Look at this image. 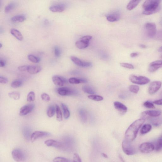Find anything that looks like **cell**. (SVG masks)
Listing matches in <instances>:
<instances>
[{"instance_id": "obj_42", "label": "cell", "mask_w": 162, "mask_h": 162, "mask_svg": "<svg viewBox=\"0 0 162 162\" xmlns=\"http://www.w3.org/2000/svg\"><path fill=\"white\" fill-rule=\"evenodd\" d=\"M120 65L121 67L128 69H134V66L131 64L126 63H121L120 64Z\"/></svg>"}, {"instance_id": "obj_38", "label": "cell", "mask_w": 162, "mask_h": 162, "mask_svg": "<svg viewBox=\"0 0 162 162\" xmlns=\"http://www.w3.org/2000/svg\"><path fill=\"white\" fill-rule=\"evenodd\" d=\"M88 97L90 99L97 101H101L103 99L102 97L99 95H91L88 96Z\"/></svg>"}, {"instance_id": "obj_2", "label": "cell", "mask_w": 162, "mask_h": 162, "mask_svg": "<svg viewBox=\"0 0 162 162\" xmlns=\"http://www.w3.org/2000/svg\"><path fill=\"white\" fill-rule=\"evenodd\" d=\"M161 2L159 0H147L143 4V14L150 15L159 10V5Z\"/></svg>"}, {"instance_id": "obj_56", "label": "cell", "mask_w": 162, "mask_h": 162, "mask_svg": "<svg viewBox=\"0 0 162 162\" xmlns=\"http://www.w3.org/2000/svg\"><path fill=\"white\" fill-rule=\"evenodd\" d=\"M120 159H121V160L123 161V162H124V160L123 159H122V158L121 157V156H120Z\"/></svg>"}, {"instance_id": "obj_36", "label": "cell", "mask_w": 162, "mask_h": 162, "mask_svg": "<svg viewBox=\"0 0 162 162\" xmlns=\"http://www.w3.org/2000/svg\"><path fill=\"white\" fill-rule=\"evenodd\" d=\"M15 4L14 3H11L8 4L5 8V12L8 13L12 11L15 8Z\"/></svg>"}, {"instance_id": "obj_29", "label": "cell", "mask_w": 162, "mask_h": 162, "mask_svg": "<svg viewBox=\"0 0 162 162\" xmlns=\"http://www.w3.org/2000/svg\"><path fill=\"white\" fill-rule=\"evenodd\" d=\"M56 109L57 120L58 121L61 122L63 120L62 114L59 106L58 105H56Z\"/></svg>"}, {"instance_id": "obj_6", "label": "cell", "mask_w": 162, "mask_h": 162, "mask_svg": "<svg viewBox=\"0 0 162 162\" xmlns=\"http://www.w3.org/2000/svg\"><path fill=\"white\" fill-rule=\"evenodd\" d=\"M12 155L14 159L18 162L24 161L25 159V156L23 152L19 149H15L12 151Z\"/></svg>"}, {"instance_id": "obj_4", "label": "cell", "mask_w": 162, "mask_h": 162, "mask_svg": "<svg viewBox=\"0 0 162 162\" xmlns=\"http://www.w3.org/2000/svg\"><path fill=\"white\" fill-rule=\"evenodd\" d=\"M130 81L133 83L140 85H144L148 83L150 80L147 77L143 76H137L132 75L129 77Z\"/></svg>"}, {"instance_id": "obj_28", "label": "cell", "mask_w": 162, "mask_h": 162, "mask_svg": "<svg viewBox=\"0 0 162 162\" xmlns=\"http://www.w3.org/2000/svg\"><path fill=\"white\" fill-rule=\"evenodd\" d=\"M26 17L23 15H16L11 18V21L13 22H22L25 20Z\"/></svg>"}, {"instance_id": "obj_20", "label": "cell", "mask_w": 162, "mask_h": 162, "mask_svg": "<svg viewBox=\"0 0 162 162\" xmlns=\"http://www.w3.org/2000/svg\"><path fill=\"white\" fill-rule=\"evenodd\" d=\"M11 33L16 39L20 41H22L23 39V36L21 33L18 30L15 29H12L10 31Z\"/></svg>"}, {"instance_id": "obj_41", "label": "cell", "mask_w": 162, "mask_h": 162, "mask_svg": "<svg viewBox=\"0 0 162 162\" xmlns=\"http://www.w3.org/2000/svg\"><path fill=\"white\" fill-rule=\"evenodd\" d=\"M143 105L145 107L149 109H154L155 106L153 103L150 101H147L143 103Z\"/></svg>"}, {"instance_id": "obj_50", "label": "cell", "mask_w": 162, "mask_h": 162, "mask_svg": "<svg viewBox=\"0 0 162 162\" xmlns=\"http://www.w3.org/2000/svg\"><path fill=\"white\" fill-rule=\"evenodd\" d=\"M153 103L158 105H162V99L155 100L153 102Z\"/></svg>"}, {"instance_id": "obj_10", "label": "cell", "mask_w": 162, "mask_h": 162, "mask_svg": "<svg viewBox=\"0 0 162 162\" xmlns=\"http://www.w3.org/2000/svg\"><path fill=\"white\" fill-rule=\"evenodd\" d=\"M161 82L160 81H155L151 82L149 86L148 92L150 94L153 95L160 88Z\"/></svg>"}, {"instance_id": "obj_35", "label": "cell", "mask_w": 162, "mask_h": 162, "mask_svg": "<svg viewBox=\"0 0 162 162\" xmlns=\"http://www.w3.org/2000/svg\"><path fill=\"white\" fill-rule=\"evenodd\" d=\"M53 162H70L68 159L62 157H58L55 158L53 160Z\"/></svg>"}, {"instance_id": "obj_55", "label": "cell", "mask_w": 162, "mask_h": 162, "mask_svg": "<svg viewBox=\"0 0 162 162\" xmlns=\"http://www.w3.org/2000/svg\"><path fill=\"white\" fill-rule=\"evenodd\" d=\"M158 51L160 52H162V46L159 48Z\"/></svg>"}, {"instance_id": "obj_46", "label": "cell", "mask_w": 162, "mask_h": 162, "mask_svg": "<svg viewBox=\"0 0 162 162\" xmlns=\"http://www.w3.org/2000/svg\"><path fill=\"white\" fill-rule=\"evenodd\" d=\"M73 162H82L81 159L80 157L77 154H74L73 156Z\"/></svg>"}, {"instance_id": "obj_34", "label": "cell", "mask_w": 162, "mask_h": 162, "mask_svg": "<svg viewBox=\"0 0 162 162\" xmlns=\"http://www.w3.org/2000/svg\"><path fill=\"white\" fill-rule=\"evenodd\" d=\"M29 60L34 63H39L40 61L39 58L32 55H29L28 57Z\"/></svg>"}, {"instance_id": "obj_15", "label": "cell", "mask_w": 162, "mask_h": 162, "mask_svg": "<svg viewBox=\"0 0 162 162\" xmlns=\"http://www.w3.org/2000/svg\"><path fill=\"white\" fill-rule=\"evenodd\" d=\"M115 109L122 115L125 114L127 111V107L122 103L116 101L114 103Z\"/></svg>"}, {"instance_id": "obj_54", "label": "cell", "mask_w": 162, "mask_h": 162, "mask_svg": "<svg viewBox=\"0 0 162 162\" xmlns=\"http://www.w3.org/2000/svg\"><path fill=\"white\" fill-rule=\"evenodd\" d=\"M140 47L142 48H145L146 47V46L143 44H141L140 45Z\"/></svg>"}, {"instance_id": "obj_31", "label": "cell", "mask_w": 162, "mask_h": 162, "mask_svg": "<svg viewBox=\"0 0 162 162\" xmlns=\"http://www.w3.org/2000/svg\"><path fill=\"white\" fill-rule=\"evenodd\" d=\"M79 113L82 121L85 122L87 120V115L86 111L83 109H81L79 110Z\"/></svg>"}, {"instance_id": "obj_39", "label": "cell", "mask_w": 162, "mask_h": 162, "mask_svg": "<svg viewBox=\"0 0 162 162\" xmlns=\"http://www.w3.org/2000/svg\"><path fill=\"white\" fill-rule=\"evenodd\" d=\"M35 95L34 92H30L27 96V101L29 102H31L34 101Z\"/></svg>"}, {"instance_id": "obj_48", "label": "cell", "mask_w": 162, "mask_h": 162, "mask_svg": "<svg viewBox=\"0 0 162 162\" xmlns=\"http://www.w3.org/2000/svg\"><path fill=\"white\" fill-rule=\"evenodd\" d=\"M29 65H23L20 66L18 68V70L20 71L24 72L27 71L28 69Z\"/></svg>"}, {"instance_id": "obj_47", "label": "cell", "mask_w": 162, "mask_h": 162, "mask_svg": "<svg viewBox=\"0 0 162 162\" xmlns=\"http://www.w3.org/2000/svg\"><path fill=\"white\" fill-rule=\"evenodd\" d=\"M92 39V36H85L81 38V40L89 43L90 40Z\"/></svg>"}, {"instance_id": "obj_7", "label": "cell", "mask_w": 162, "mask_h": 162, "mask_svg": "<svg viewBox=\"0 0 162 162\" xmlns=\"http://www.w3.org/2000/svg\"><path fill=\"white\" fill-rule=\"evenodd\" d=\"M147 34L150 37H154L156 33V25L153 23H147L145 25Z\"/></svg>"}, {"instance_id": "obj_8", "label": "cell", "mask_w": 162, "mask_h": 162, "mask_svg": "<svg viewBox=\"0 0 162 162\" xmlns=\"http://www.w3.org/2000/svg\"><path fill=\"white\" fill-rule=\"evenodd\" d=\"M162 112L159 110H150L143 112L142 114V119L145 120L148 118H155L159 116Z\"/></svg>"}, {"instance_id": "obj_30", "label": "cell", "mask_w": 162, "mask_h": 162, "mask_svg": "<svg viewBox=\"0 0 162 162\" xmlns=\"http://www.w3.org/2000/svg\"><path fill=\"white\" fill-rule=\"evenodd\" d=\"M82 89L85 92L88 94H94L95 93L92 87L89 86H83Z\"/></svg>"}, {"instance_id": "obj_13", "label": "cell", "mask_w": 162, "mask_h": 162, "mask_svg": "<svg viewBox=\"0 0 162 162\" xmlns=\"http://www.w3.org/2000/svg\"><path fill=\"white\" fill-rule=\"evenodd\" d=\"M50 135L49 133L46 132L35 131L32 134L31 136V141L32 142H34L39 138L48 136Z\"/></svg>"}, {"instance_id": "obj_17", "label": "cell", "mask_w": 162, "mask_h": 162, "mask_svg": "<svg viewBox=\"0 0 162 162\" xmlns=\"http://www.w3.org/2000/svg\"><path fill=\"white\" fill-rule=\"evenodd\" d=\"M42 70V67L40 66L29 65L27 71L31 74H35L40 72Z\"/></svg>"}, {"instance_id": "obj_3", "label": "cell", "mask_w": 162, "mask_h": 162, "mask_svg": "<svg viewBox=\"0 0 162 162\" xmlns=\"http://www.w3.org/2000/svg\"><path fill=\"white\" fill-rule=\"evenodd\" d=\"M122 148L123 151L127 155H134L136 152L135 148L132 145L131 142L126 139L123 142Z\"/></svg>"}, {"instance_id": "obj_19", "label": "cell", "mask_w": 162, "mask_h": 162, "mask_svg": "<svg viewBox=\"0 0 162 162\" xmlns=\"http://www.w3.org/2000/svg\"><path fill=\"white\" fill-rule=\"evenodd\" d=\"M147 119L154 126L157 127L162 124V118H148Z\"/></svg>"}, {"instance_id": "obj_40", "label": "cell", "mask_w": 162, "mask_h": 162, "mask_svg": "<svg viewBox=\"0 0 162 162\" xmlns=\"http://www.w3.org/2000/svg\"><path fill=\"white\" fill-rule=\"evenodd\" d=\"M129 90L131 92L137 94L139 90V87L137 85H131L129 87Z\"/></svg>"}, {"instance_id": "obj_14", "label": "cell", "mask_w": 162, "mask_h": 162, "mask_svg": "<svg viewBox=\"0 0 162 162\" xmlns=\"http://www.w3.org/2000/svg\"><path fill=\"white\" fill-rule=\"evenodd\" d=\"M161 67H162V61L161 60L156 61L150 64L148 71L150 72H154Z\"/></svg>"}, {"instance_id": "obj_26", "label": "cell", "mask_w": 162, "mask_h": 162, "mask_svg": "<svg viewBox=\"0 0 162 162\" xmlns=\"http://www.w3.org/2000/svg\"><path fill=\"white\" fill-rule=\"evenodd\" d=\"M152 129V126L149 124H146L142 127L140 131L142 134H145L149 132Z\"/></svg>"}, {"instance_id": "obj_16", "label": "cell", "mask_w": 162, "mask_h": 162, "mask_svg": "<svg viewBox=\"0 0 162 162\" xmlns=\"http://www.w3.org/2000/svg\"><path fill=\"white\" fill-rule=\"evenodd\" d=\"M65 9V5L62 4H58L52 6L49 8L50 11L54 13H62Z\"/></svg>"}, {"instance_id": "obj_51", "label": "cell", "mask_w": 162, "mask_h": 162, "mask_svg": "<svg viewBox=\"0 0 162 162\" xmlns=\"http://www.w3.org/2000/svg\"><path fill=\"white\" fill-rule=\"evenodd\" d=\"M6 64L5 61L3 60H0V67H4Z\"/></svg>"}, {"instance_id": "obj_22", "label": "cell", "mask_w": 162, "mask_h": 162, "mask_svg": "<svg viewBox=\"0 0 162 162\" xmlns=\"http://www.w3.org/2000/svg\"><path fill=\"white\" fill-rule=\"evenodd\" d=\"M69 82L73 84H77L87 82V80L84 79H77L75 78H70L69 80Z\"/></svg>"}, {"instance_id": "obj_9", "label": "cell", "mask_w": 162, "mask_h": 162, "mask_svg": "<svg viewBox=\"0 0 162 162\" xmlns=\"http://www.w3.org/2000/svg\"><path fill=\"white\" fill-rule=\"evenodd\" d=\"M154 149L153 144L150 142H144L139 147L140 151L144 153H148L153 151Z\"/></svg>"}, {"instance_id": "obj_37", "label": "cell", "mask_w": 162, "mask_h": 162, "mask_svg": "<svg viewBox=\"0 0 162 162\" xmlns=\"http://www.w3.org/2000/svg\"><path fill=\"white\" fill-rule=\"evenodd\" d=\"M22 84V82L20 80H16L12 82L11 87L13 88H17L20 87Z\"/></svg>"}, {"instance_id": "obj_45", "label": "cell", "mask_w": 162, "mask_h": 162, "mask_svg": "<svg viewBox=\"0 0 162 162\" xmlns=\"http://www.w3.org/2000/svg\"><path fill=\"white\" fill-rule=\"evenodd\" d=\"M41 97L42 99L45 101L48 102L50 99L49 95L46 93H42L41 95Z\"/></svg>"}, {"instance_id": "obj_21", "label": "cell", "mask_w": 162, "mask_h": 162, "mask_svg": "<svg viewBox=\"0 0 162 162\" xmlns=\"http://www.w3.org/2000/svg\"><path fill=\"white\" fill-rule=\"evenodd\" d=\"M89 43L80 40L77 41L75 45L79 49H82L87 48L89 45Z\"/></svg>"}, {"instance_id": "obj_43", "label": "cell", "mask_w": 162, "mask_h": 162, "mask_svg": "<svg viewBox=\"0 0 162 162\" xmlns=\"http://www.w3.org/2000/svg\"><path fill=\"white\" fill-rule=\"evenodd\" d=\"M107 20L110 22H115L118 20V18L114 15H109L106 17Z\"/></svg>"}, {"instance_id": "obj_12", "label": "cell", "mask_w": 162, "mask_h": 162, "mask_svg": "<svg viewBox=\"0 0 162 162\" xmlns=\"http://www.w3.org/2000/svg\"><path fill=\"white\" fill-rule=\"evenodd\" d=\"M52 80L54 84L59 87L64 86L67 82V80L65 78L59 75L53 76Z\"/></svg>"}, {"instance_id": "obj_53", "label": "cell", "mask_w": 162, "mask_h": 162, "mask_svg": "<svg viewBox=\"0 0 162 162\" xmlns=\"http://www.w3.org/2000/svg\"><path fill=\"white\" fill-rule=\"evenodd\" d=\"M102 156L104 158H108V156L105 154L104 153H102Z\"/></svg>"}, {"instance_id": "obj_11", "label": "cell", "mask_w": 162, "mask_h": 162, "mask_svg": "<svg viewBox=\"0 0 162 162\" xmlns=\"http://www.w3.org/2000/svg\"><path fill=\"white\" fill-rule=\"evenodd\" d=\"M35 105L33 104L25 105L20 109V116L26 115L31 113L34 109Z\"/></svg>"}, {"instance_id": "obj_24", "label": "cell", "mask_w": 162, "mask_h": 162, "mask_svg": "<svg viewBox=\"0 0 162 162\" xmlns=\"http://www.w3.org/2000/svg\"><path fill=\"white\" fill-rule=\"evenodd\" d=\"M62 106L63 111L64 118L67 120L69 118L70 116V113L67 106L64 103H62Z\"/></svg>"}, {"instance_id": "obj_18", "label": "cell", "mask_w": 162, "mask_h": 162, "mask_svg": "<svg viewBox=\"0 0 162 162\" xmlns=\"http://www.w3.org/2000/svg\"><path fill=\"white\" fill-rule=\"evenodd\" d=\"M44 143L48 147L59 148L61 147L62 146L61 142L53 139L47 140L44 142Z\"/></svg>"}, {"instance_id": "obj_5", "label": "cell", "mask_w": 162, "mask_h": 162, "mask_svg": "<svg viewBox=\"0 0 162 162\" xmlns=\"http://www.w3.org/2000/svg\"><path fill=\"white\" fill-rule=\"evenodd\" d=\"M58 92L59 95L62 96L75 95L78 93L76 90L68 87L60 88L58 89Z\"/></svg>"}, {"instance_id": "obj_25", "label": "cell", "mask_w": 162, "mask_h": 162, "mask_svg": "<svg viewBox=\"0 0 162 162\" xmlns=\"http://www.w3.org/2000/svg\"><path fill=\"white\" fill-rule=\"evenodd\" d=\"M56 107L53 106H49L47 111V115L49 118L52 117L54 115L56 112Z\"/></svg>"}, {"instance_id": "obj_52", "label": "cell", "mask_w": 162, "mask_h": 162, "mask_svg": "<svg viewBox=\"0 0 162 162\" xmlns=\"http://www.w3.org/2000/svg\"><path fill=\"white\" fill-rule=\"evenodd\" d=\"M138 55V53H131L130 56L132 58H134L137 56Z\"/></svg>"}, {"instance_id": "obj_23", "label": "cell", "mask_w": 162, "mask_h": 162, "mask_svg": "<svg viewBox=\"0 0 162 162\" xmlns=\"http://www.w3.org/2000/svg\"><path fill=\"white\" fill-rule=\"evenodd\" d=\"M140 2V1H131L127 5V9L129 11L133 9L138 5Z\"/></svg>"}, {"instance_id": "obj_33", "label": "cell", "mask_w": 162, "mask_h": 162, "mask_svg": "<svg viewBox=\"0 0 162 162\" xmlns=\"http://www.w3.org/2000/svg\"><path fill=\"white\" fill-rule=\"evenodd\" d=\"M8 96L11 98L15 100H18L20 98V93L17 91H14L8 93Z\"/></svg>"}, {"instance_id": "obj_1", "label": "cell", "mask_w": 162, "mask_h": 162, "mask_svg": "<svg viewBox=\"0 0 162 162\" xmlns=\"http://www.w3.org/2000/svg\"><path fill=\"white\" fill-rule=\"evenodd\" d=\"M145 120L141 118L133 122L128 127L125 134L126 140L131 142L136 138L138 131L145 122Z\"/></svg>"}, {"instance_id": "obj_57", "label": "cell", "mask_w": 162, "mask_h": 162, "mask_svg": "<svg viewBox=\"0 0 162 162\" xmlns=\"http://www.w3.org/2000/svg\"><path fill=\"white\" fill-rule=\"evenodd\" d=\"M2 43L0 44V48H2Z\"/></svg>"}, {"instance_id": "obj_27", "label": "cell", "mask_w": 162, "mask_h": 162, "mask_svg": "<svg viewBox=\"0 0 162 162\" xmlns=\"http://www.w3.org/2000/svg\"><path fill=\"white\" fill-rule=\"evenodd\" d=\"M155 150L156 151H160L162 150V134L159 137L155 145Z\"/></svg>"}, {"instance_id": "obj_49", "label": "cell", "mask_w": 162, "mask_h": 162, "mask_svg": "<svg viewBox=\"0 0 162 162\" xmlns=\"http://www.w3.org/2000/svg\"><path fill=\"white\" fill-rule=\"evenodd\" d=\"M8 79L5 77L1 76H0V83L2 84H6L8 83Z\"/></svg>"}, {"instance_id": "obj_58", "label": "cell", "mask_w": 162, "mask_h": 162, "mask_svg": "<svg viewBox=\"0 0 162 162\" xmlns=\"http://www.w3.org/2000/svg\"><path fill=\"white\" fill-rule=\"evenodd\" d=\"M161 60L162 61V55L160 57Z\"/></svg>"}, {"instance_id": "obj_32", "label": "cell", "mask_w": 162, "mask_h": 162, "mask_svg": "<svg viewBox=\"0 0 162 162\" xmlns=\"http://www.w3.org/2000/svg\"><path fill=\"white\" fill-rule=\"evenodd\" d=\"M70 59L75 64L79 66L83 67L84 61H82L78 58L74 56H71Z\"/></svg>"}, {"instance_id": "obj_44", "label": "cell", "mask_w": 162, "mask_h": 162, "mask_svg": "<svg viewBox=\"0 0 162 162\" xmlns=\"http://www.w3.org/2000/svg\"><path fill=\"white\" fill-rule=\"evenodd\" d=\"M54 53L55 55L57 57H59L60 56L61 53V51L59 47L56 46L55 47Z\"/></svg>"}]
</instances>
